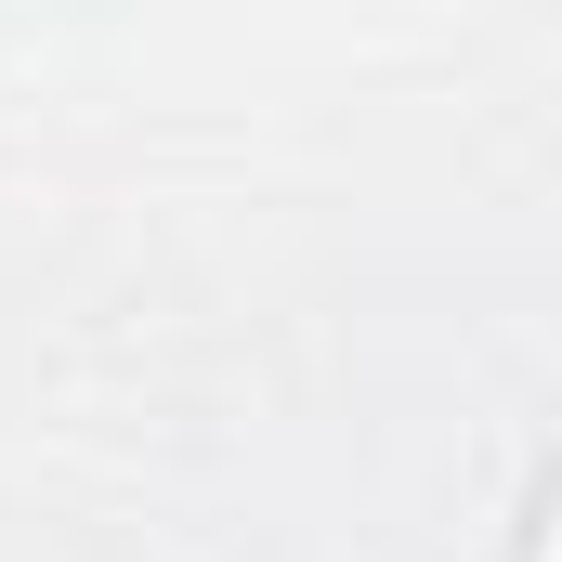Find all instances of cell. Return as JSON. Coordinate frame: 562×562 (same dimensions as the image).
<instances>
[{"instance_id":"1","label":"cell","mask_w":562,"mask_h":562,"mask_svg":"<svg viewBox=\"0 0 562 562\" xmlns=\"http://www.w3.org/2000/svg\"><path fill=\"white\" fill-rule=\"evenodd\" d=\"M537 562H562V497H550V524H537Z\"/></svg>"}]
</instances>
